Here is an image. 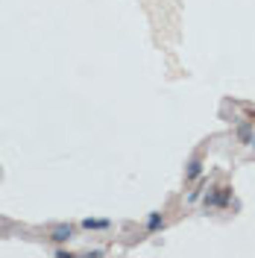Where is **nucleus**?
Returning a JSON list of instances; mask_svg holds the SVG:
<instances>
[{
  "label": "nucleus",
  "mask_w": 255,
  "mask_h": 258,
  "mask_svg": "<svg viewBox=\"0 0 255 258\" xmlns=\"http://www.w3.org/2000/svg\"><path fill=\"white\" fill-rule=\"evenodd\" d=\"M229 199H232V188H217L211 196H205V205L208 208H223V205H229Z\"/></svg>",
  "instance_id": "f257e3e1"
},
{
  "label": "nucleus",
  "mask_w": 255,
  "mask_h": 258,
  "mask_svg": "<svg viewBox=\"0 0 255 258\" xmlns=\"http://www.w3.org/2000/svg\"><path fill=\"white\" fill-rule=\"evenodd\" d=\"M70 238H73V226L70 223H59V226L50 229V241H53V244H67Z\"/></svg>",
  "instance_id": "f03ea898"
},
{
  "label": "nucleus",
  "mask_w": 255,
  "mask_h": 258,
  "mask_svg": "<svg viewBox=\"0 0 255 258\" xmlns=\"http://www.w3.org/2000/svg\"><path fill=\"white\" fill-rule=\"evenodd\" d=\"M199 176H202V161L193 159L191 164H188V170H185V179H188V182H193V179H199Z\"/></svg>",
  "instance_id": "7ed1b4c3"
},
{
  "label": "nucleus",
  "mask_w": 255,
  "mask_h": 258,
  "mask_svg": "<svg viewBox=\"0 0 255 258\" xmlns=\"http://www.w3.org/2000/svg\"><path fill=\"white\" fill-rule=\"evenodd\" d=\"M147 229H150V232H159V229H164V217H161L159 211H153V214L147 217Z\"/></svg>",
  "instance_id": "20e7f679"
},
{
  "label": "nucleus",
  "mask_w": 255,
  "mask_h": 258,
  "mask_svg": "<svg viewBox=\"0 0 255 258\" xmlns=\"http://www.w3.org/2000/svg\"><path fill=\"white\" fill-rule=\"evenodd\" d=\"M82 229H112V220H94V217H85Z\"/></svg>",
  "instance_id": "39448f33"
},
{
  "label": "nucleus",
  "mask_w": 255,
  "mask_h": 258,
  "mask_svg": "<svg viewBox=\"0 0 255 258\" xmlns=\"http://www.w3.org/2000/svg\"><path fill=\"white\" fill-rule=\"evenodd\" d=\"M253 124H241V127H238V138H241V141H244V144H250V141H253Z\"/></svg>",
  "instance_id": "423d86ee"
},
{
  "label": "nucleus",
  "mask_w": 255,
  "mask_h": 258,
  "mask_svg": "<svg viewBox=\"0 0 255 258\" xmlns=\"http://www.w3.org/2000/svg\"><path fill=\"white\" fill-rule=\"evenodd\" d=\"M250 147H255V135H253V141H250Z\"/></svg>",
  "instance_id": "0eeeda50"
}]
</instances>
